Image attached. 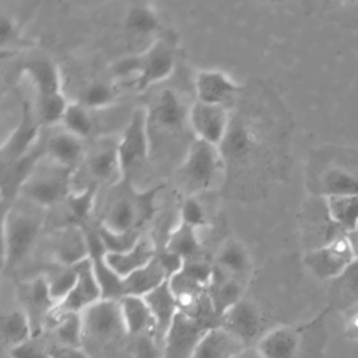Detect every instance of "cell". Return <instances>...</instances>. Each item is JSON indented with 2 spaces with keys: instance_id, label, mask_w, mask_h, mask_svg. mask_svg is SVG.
Segmentation results:
<instances>
[{
  "instance_id": "obj_1",
  "label": "cell",
  "mask_w": 358,
  "mask_h": 358,
  "mask_svg": "<svg viewBox=\"0 0 358 358\" xmlns=\"http://www.w3.org/2000/svg\"><path fill=\"white\" fill-rule=\"evenodd\" d=\"M324 308L313 319L299 324H281L267 330L255 348L262 358H322L327 345Z\"/></svg>"
},
{
  "instance_id": "obj_2",
  "label": "cell",
  "mask_w": 358,
  "mask_h": 358,
  "mask_svg": "<svg viewBox=\"0 0 358 358\" xmlns=\"http://www.w3.org/2000/svg\"><path fill=\"white\" fill-rule=\"evenodd\" d=\"M161 189L162 186L158 185L147 190H137L122 180L120 189L112 193L99 224L115 234L138 232L155 214V197Z\"/></svg>"
},
{
  "instance_id": "obj_3",
  "label": "cell",
  "mask_w": 358,
  "mask_h": 358,
  "mask_svg": "<svg viewBox=\"0 0 358 358\" xmlns=\"http://www.w3.org/2000/svg\"><path fill=\"white\" fill-rule=\"evenodd\" d=\"M83 348L95 358L96 352H105L115 347L127 331L123 324L119 301L101 299L81 313Z\"/></svg>"
},
{
  "instance_id": "obj_4",
  "label": "cell",
  "mask_w": 358,
  "mask_h": 358,
  "mask_svg": "<svg viewBox=\"0 0 358 358\" xmlns=\"http://www.w3.org/2000/svg\"><path fill=\"white\" fill-rule=\"evenodd\" d=\"M222 162L220 147L194 138L179 166V180L190 193L208 190L217 180Z\"/></svg>"
},
{
  "instance_id": "obj_5",
  "label": "cell",
  "mask_w": 358,
  "mask_h": 358,
  "mask_svg": "<svg viewBox=\"0 0 358 358\" xmlns=\"http://www.w3.org/2000/svg\"><path fill=\"white\" fill-rule=\"evenodd\" d=\"M71 172L50 159L45 166H41L39 161L21 186L20 194L39 207H52L70 194Z\"/></svg>"
},
{
  "instance_id": "obj_6",
  "label": "cell",
  "mask_w": 358,
  "mask_h": 358,
  "mask_svg": "<svg viewBox=\"0 0 358 358\" xmlns=\"http://www.w3.org/2000/svg\"><path fill=\"white\" fill-rule=\"evenodd\" d=\"M358 257L351 234H341L303 255L305 267L319 280H334Z\"/></svg>"
},
{
  "instance_id": "obj_7",
  "label": "cell",
  "mask_w": 358,
  "mask_h": 358,
  "mask_svg": "<svg viewBox=\"0 0 358 358\" xmlns=\"http://www.w3.org/2000/svg\"><path fill=\"white\" fill-rule=\"evenodd\" d=\"M42 228V221L11 207L3 217V267H14L34 246Z\"/></svg>"
},
{
  "instance_id": "obj_8",
  "label": "cell",
  "mask_w": 358,
  "mask_h": 358,
  "mask_svg": "<svg viewBox=\"0 0 358 358\" xmlns=\"http://www.w3.org/2000/svg\"><path fill=\"white\" fill-rule=\"evenodd\" d=\"M150 120L147 108H136L117 140V157L122 179L138 168L150 155Z\"/></svg>"
},
{
  "instance_id": "obj_9",
  "label": "cell",
  "mask_w": 358,
  "mask_h": 358,
  "mask_svg": "<svg viewBox=\"0 0 358 358\" xmlns=\"http://www.w3.org/2000/svg\"><path fill=\"white\" fill-rule=\"evenodd\" d=\"M187 123L196 140L221 147L231 127L229 112L222 105L194 101L189 108Z\"/></svg>"
},
{
  "instance_id": "obj_10",
  "label": "cell",
  "mask_w": 358,
  "mask_h": 358,
  "mask_svg": "<svg viewBox=\"0 0 358 358\" xmlns=\"http://www.w3.org/2000/svg\"><path fill=\"white\" fill-rule=\"evenodd\" d=\"M211 330L179 310L161 345V358H192L204 334Z\"/></svg>"
},
{
  "instance_id": "obj_11",
  "label": "cell",
  "mask_w": 358,
  "mask_h": 358,
  "mask_svg": "<svg viewBox=\"0 0 358 358\" xmlns=\"http://www.w3.org/2000/svg\"><path fill=\"white\" fill-rule=\"evenodd\" d=\"M263 324L264 317L259 306L245 298L231 306L220 319V327L234 336L246 348L255 347L266 333L263 331Z\"/></svg>"
},
{
  "instance_id": "obj_12",
  "label": "cell",
  "mask_w": 358,
  "mask_h": 358,
  "mask_svg": "<svg viewBox=\"0 0 358 358\" xmlns=\"http://www.w3.org/2000/svg\"><path fill=\"white\" fill-rule=\"evenodd\" d=\"M140 55V70L136 78L137 90L145 91L147 88L165 81L175 70L176 57L173 46L165 39H155Z\"/></svg>"
},
{
  "instance_id": "obj_13",
  "label": "cell",
  "mask_w": 358,
  "mask_h": 358,
  "mask_svg": "<svg viewBox=\"0 0 358 358\" xmlns=\"http://www.w3.org/2000/svg\"><path fill=\"white\" fill-rule=\"evenodd\" d=\"M17 295L21 303L20 309L25 312L32 324L34 337H41L45 330L46 319L56 306V302L50 296L45 277L38 275L22 281L18 285Z\"/></svg>"
},
{
  "instance_id": "obj_14",
  "label": "cell",
  "mask_w": 358,
  "mask_h": 358,
  "mask_svg": "<svg viewBox=\"0 0 358 358\" xmlns=\"http://www.w3.org/2000/svg\"><path fill=\"white\" fill-rule=\"evenodd\" d=\"M49 246L56 264L77 266L90 259L87 232L76 224L56 229L49 238Z\"/></svg>"
},
{
  "instance_id": "obj_15",
  "label": "cell",
  "mask_w": 358,
  "mask_h": 358,
  "mask_svg": "<svg viewBox=\"0 0 358 358\" xmlns=\"http://www.w3.org/2000/svg\"><path fill=\"white\" fill-rule=\"evenodd\" d=\"M77 281L67 296L56 305L60 313H83L90 306L102 299L98 281L94 274L91 259H87L77 266Z\"/></svg>"
},
{
  "instance_id": "obj_16",
  "label": "cell",
  "mask_w": 358,
  "mask_h": 358,
  "mask_svg": "<svg viewBox=\"0 0 358 358\" xmlns=\"http://www.w3.org/2000/svg\"><path fill=\"white\" fill-rule=\"evenodd\" d=\"M41 123L36 115L32 116V109L28 103L22 106V115L18 126L7 137L1 145V164L3 166L13 164L34 150L39 138Z\"/></svg>"
},
{
  "instance_id": "obj_17",
  "label": "cell",
  "mask_w": 358,
  "mask_h": 358,
  "mask_svg": "<svg viewBox=\"0 0 358 358\" xmlns=\"http://www.w3.org/2000/svg\"><path fill=\"white\" fill-rule=\"evenodd\" d=\"M239 90V84L218 69H203L194 76L196 101L204 103L225 106V102L235 96Z\"/></svg>"
},
{
  "instance_id": "obj_18",
  "label": "cell",
  "mask_w": 358,
  "mask_h": 358,
  "mask_svg": "<svg viewBox=\"0 0 358 358\" xmlns=\"http://www.w3.org/2000/svg\"><path fill=\"white\" fill-rule=\"evenodd\" d=\"M189 108L173 88H165L157 94L151 105L147 108L150 124L155 123L164 130L178 129L187 122Z\"/></svg>"
},
{
  "instance_id": "obj_19",
  "label": "cell",
  "mask_w": 358,
  "mask_h": 358,
  "mask_svg": "<svg viewBox=\"0 0 358 358\" xmlns=\"http://www.w3.org/2000/svg\"><path fill=\"white\" fill-rule=\"evenodd\" d=\"M213 266L229 277L245 281L252 270V256L242 241L231 236L217 249Z\"/></svg>"
},
{
  "instance_id": "obj_20",
  "label": "cell",
  "mask_w": 358,
  "mask_h": 358,
  "mask_svg": "<svg viewBox=\"0 0 358 358\" xmlns=\"http://www.w3.org/2000/svg\"><path fill=\"white\" fill-rule=\"evenodd\" d=\"M124 329L130 337L154 336L157 340V324L143 296L126 295L119 301Z\"/></svg>"
},
{
  "instance_id": "obj_21",
  "label": "cell",
  "mask_w": 358,
  "mask_h": 358,
  "mask_svg": "<svg viewBox=\"0 0 358 358\" xmlns=\"http://www.w3.org/2000/svg\"><path fill=\"white\" fill-rule=\"evenodd\" d=\"M155 255L157 248L154 242L147 236H141L136 245L127 250L105 252V262L117 275L124 278L150 263Z\"/></svg>"
},
{
  "instance_id": "obj_22",
  "label": "cell",
  "mask_w": 358,
  "mask_h": 358,
  "mask_svg": "<svg viewBox=\"0 0 358 358\" xmlns=\"http://www.w3.org/2000/svg\"><path fill=\"white\" fill-rule=\"evenodd\" d=\"M355 306H358V257L338 277L330 281L326 309L344 313Z\"/></svg>"
},
{
  "instance_id": "obj_23",
  "label": "cell",
  "mask_w": 358,
  "mask_h": 358,
  "mask_svg": "<svg viewBox=\"0 0 358 358\" xmlns=\"http://www.w3.org/2000/svg\"><path fill=\"white\" fill-rule=\"evenodd\" d=\"M147 305L151 309L157 324V341L162 345L165 334L171 327L175 316L179 313V302L173 295L168 281L144 296Z\"/></svg>"
},
{
  "instance_id": "obj_24",
  "label": "cell",
  "mask_w": 358,
  "mask_h": 358,
  "mask_svg": "<svg viewBox=\"0 0 358 358\" xmlns=\"http://www.w3.org/2000/svg\"><path fill=\"white\" fill-rule=\"evenodd\" d=\"M168 280L169 274L158 255H155L154 259L144 267L136 270L134 273L123 278L124 296L133 295L144 298L145 295L165 284Z\"/></svg>"
},
{
  "instance_id": "obj_25",
  "label": "cell",
  "mask_w": 358,
  "mask_h": 358,
  "mask_svg": "<svg viewBox=\"0 0 358 358\" xmlns=\"http://www.w3.org/2000/svg\"><path fill=\"white\" fill-rule=\"evenodd\" d=\"M22 73L31 81L36 96L62 92V76L52 59L34 57L22 66Z\"/></svg>"
},
{
  "instance_id": "obj_26",
  "label": "cell",
  "mask_w": 358,
  "mask_h": 358,
  "mask_svg": "<svg viewBox=\"0 0 358 358\" xmlns=\"http://www.w3.org/2000/svg\"><path fill=\"white\" fill-rule=\"evenodd\" d=\"M45 154L55 164L73 171L84 158L83 138H78L66 130L57 131L46 140Z\"/></svg>"
},
{
  "instance_id": "obj_27",
  "label": "cell",
  "mask_w": 358,
  "mask_h": 358,
  "mask_svg": "<svg viewBox=\"0 0 358 358\" xmlns=\"http://www.w3.org/2000/svg\"><path fill=\"white\" fill-rule=\"evenodd\" d=\"M243 280L229 277L214 268L207 295L220 319L231 306L243 299Z\"/></svg>"
},
{
  "instance_id": "obj_28",
  "label": "cell",
  "mask_w": 358,
  "mask_h": 358,
  "mask_svg": "<svg viewBox=\"0 0 358 358\" xmlns=\"http://www.w3.org/2000/svg\"><path fill=\"white\" fill-rule=\"evenodd\" d=\"M246 347L222 327L208 330L192 358H234Z\"/></svg>"
},
{
  "instance_id": "obj_29",
  "label": "cell",
  "mask_w": 358,
  "mask_h": 358,
  "mask_svg": "<svg viewBox=\"0 0 358 358\" xmlns=\"http://www.w3.org/2000/svg\"><path fill=\"white\" fill-rule=\"evenodd\" d=\"M88 175L94 179V185L98 182H109L112 178L122 179L119 157H117V140L113 144H106L95 148L84 161ZM123 180V179H122Z\"/></svg>"
},
{
  "instance_id": "obj_30",
  "label": "cell",
  "mask_w": 358,
  "mask_h": 358,
  "mask_svg": "<svg viewBox=\"0 0 358 358\" xmlns=\"http://www.w3.org/2000/svg\"><path fill=\"white\" fill-rule=\"evenodd\" d=\"M330 221L343 232L354 234L358 228V196L324 197Z\"/></svg>"
},
{
  "instance_id": "obj_31",
  "label": "cell",
  "mask_w": 358,
  "mask_h": 358,
  "mask_svg": "<svg viewBox=\"0 0 358 358\" xmlns=\"http://www.w3.org/2000/svg\"><path fill=\"white\" fill-rule=\"evenodd\" d=\"M34 337L32 324L22 309H13L1 317V345L7 351Z\"/></svg>"
},
{
  "instance_id": "obj_32",
  "label": "cell",
  "mask_w": 358,
  "mask_h": 358,
  "mask_svg": "<svg viewBox=\"0 0 358 358\" xmlns=\"http://www.w3.org/2000/svg\"><path fill=\"white\" fill-rule=\"evenodd\" d=\"M320 193L331 196H358V175L341 166H331L322 175Z\"/></svg>"
},
{
  "instance_id": "obj_33",
  "label": "cell",
  "mask_w": 358,
  "mask_h": 358,
  "mask_svg": "<svg viewBox=\"0 0 358 358\" xmlns=\"http://www.w3.org/2000/svg\"><path fill=\"white\" fill-rule=\"evenodd\" d=\"M165 249L179 256L183 262H187L199 257L201 252V242L196 229L178 222L168 235Z\"/></svg>"
},
{
  "instance_id": "obj_34",
  "label": "cell",
  "mask_w": 358,
  "mask_h": 358,
  "mask_svg": "<svg viewBox=\"0 0 358 358\" xmlns=\"http://www.w3.org/2000/svg\"><path fill=\"white\" fill-rule=\"evenodd\" d=\"M60 124L63 130L83 140L90 137L94 131V120L91 116V110L78 101L69 103Z\"/></svg>"
},
{
  "instance_id": "obj_35",
  "label": "cell",
  "mask_w": 358,
  "mask_h": 358,
  "mask_svg": "<svg viewBox=\"0 0 358 358\" xmlns=\"http://www.w3.org/2000/svg\"><path fill=\"white\" fill-rule=\"evenodd\" d=\"M77 267L76 266H62L56 264L52 270L43 274L50 296L57 303H60L67 294L71 291L77 281Z\"/></svg>"
},
{
  "instance_id": "obj_36",
  "label": "cell",
  "mask_w": 358,
  "mask_h": 358,
  "mask_svg": "<svg viewBox=\"0 0 358 358\" xmlns=\"http://www.w3.org/2000/svg\"><path fill=\"white\" fill-rule=\"evenodd\" d=\"M69 103L70 102L66 99L63 91L49 95H39L36 96L34 112L41 124L52 126L56 123H62Z\"/></svg>"
},
{
  "instance_id": "obj_37",
  "label": "cell",
  "mask_w": 358,
  "mask_h": 358,
  "mask_svg": "<svg viewBox=\"0 0 358 358\" xmlns=\"http://www.w3.org/2000/svg\"><path fill=\"white\" fill-rule=\"evenodd\" d=\"M124 25L130 32L144 35L152 34L159 28V17L155 10L144 3L133 4L124 17Z\"/></svg>"
},
{
  "instance_id": "obj_38",
  "label": "cell",
  "mask_w": 358,
  "mask_h": 358,
  "mask_svg": "<svg viewBox=\"0 0 358 358\" xmlns=\"http://www.w3.org/2000/svg\"><path fill=\"white\" fill-rule=\"evenodd\" d=\"M117 96V90L106 81H92L80 94L78 102L90 110L110 106Z\"/></svg>"
},
{
  "instance_id": "obj_39",
  "label": "cell",
  "mask_w": 358,
  "mask_h": 358,
  "mask_svg": "<svg viewBox=\"0 0 358 358\" xmlns=\"http://www.w3.org/2000/svg\"><path fill=\"white\" fill-rule=\"evenodd\" d=\"M96 194V186L88 185L80 192H70L66 199L69 213L74 220V224L78 225L84 222L92 213L94 200Z\"/></svg>"
},
{
  "instance_id": "obj_40",
  "label": "cell",
  "mask_w": 358,
  "mask_h": 358,
  "mask_svg": "<svg viewBox=\"0 0 358 358\" xmlns=\"http://www.w3.org/2000/svg\"><path fill=\"white\" fill-rule=\"evenodd\" d=\"M179 222L196 231L207 225L208 221H207L206 210L201 201H199V199L194 194H190L183 200L179 211Z\"/></svg>"
},
{
  "instance_id": "obj_41",
  "label": "cell",
  "mask_w": 358,
  "mask_h": 358,
  "mask_svg": "<svg viewBox=\"0 0 358 358\" xmlns=\"http://www.w3.org/2000/svg\"><path fill=\"white\" fill-rule=\"evenodd\" d=\"M252 144H253V140H252V136L249 134V131L245 127L238 126V127H235V130L232 127H229L227 138L224 140V143L220 148H221L222 155L227 154L229 157H239V155L246 154L250 150Z\"/></svg>"
},
{
  "instance_id": "obj_42",
  "label": "cell",
  "mask_w": 358,
  "mask_h": 358,
  "mask_svg": "<svg viewBox=\"0 0 358 358\" xmlns=\"http://www.w3.org/2000/svg\"><path fill=\"white\" fill-rule=\"evenodd\" d=\"M39 337H32L24 344L14 347L8 351L10 358H50V344H45L38 340Z\"/></svg>"
},
{
  "instance_id": "obj_43",
  "label": "cell",
  "mask_w": 358,
  "mask_h": 358,
  "mask_svg": "<svg viewBox=\"0 0 358 358\" xmlns=\"http://www.w3.org/2000/svg\"><path fill=\"white\" fill-rule=\"evenodd\" d=\"M136 358H161V345L154 336L136 337L134 344Z\"/></svg>"
},
{
  "instance_id": "obj_44",
  "label": "cell",
  "mask_w": 358,
  "mask_h": 358,
  "mask_svg": "<svg viewBox=\"0 0 358 358\" xmlns=\"http://www.w3.org/2000/svg\"><path fill=\"white\" fill-rule=\"evenodd\" d=\"M140 70V55H130L126 57L119 59L113 63L112 71L117 77H126V76H138Z\"/></svg>"
},
{
  "instance_id": "obj_45",
  "label": "cell",
  "mask_w": 358,
  "mask_h": 358,
  "mask_svg": "<svg viewBox=\"0 0 358 358\" xmlns=\"http://www.w3.org/2000/svg\"><path fill=\"white\" fill-rule=\"evenodd\" d=\"M341 316L344 337L351 341H358V306L345 310Z\"/></svg>"
},
{
  "instance_id": "obj_46",
  "label": "cell",
  "mask_w": 358,
  "mask_h": 358,
  "mask_svg": "<svg viewBox=\"0 0 358 358\" xmlns=\"http://www.w3.org/2000/svg\"><path fill=\"white\" fill-rule=\"evenodd\" d=\"M50 358H91L83 347H67L50 344Z\"/></svg>"
},
{
  "instance_id": "obj_47",
  "label": "cell",
  "mask_w": 358,
  "mask_h": 358,
  "mask_svg": "<svg viewBox=\"0 0 358 358\" xmlns=\"http://www.w3.org/2000/svg\"><path fill=\"white\" fill-rule=\"evenodd\" d=\"M0 29H1V45L7 46L8 41H14L17 36V27L15 22L7 17L4 13L1 14V24H0Z\"/></svg>"
},
{
  "instance_id": "obj_48",
  "label": "cell",
  "mask_w": 358,
  "mask_h": 358,
  "mask_svg": "<svg viewBox=\"0 0 358 358\" xmlns=\"http://www.w3.org/2000/svg\"><path fill=\"white\" fill-rule=\"evenodd\" d=\"M234 358H262V357L255 347H248L242 350L239 354H236Z\"/></svg>"
},
{
  "instance_id": "obj_49",
  "label": "cell",
  "mask_w": 358,
  "mask_h": 358,
  "mask_svg": "<svg viewBox=\"0 0 358 358\" xmlns=\"http://www.w3.org/2000/svg\"><path fill=\"white\" fill-rule=\"evenodd\" d=\"M351 235H354V245H355V248H357V252H358V228H357V231L354 232V234H351Z\"/></svg>"
}]
</instances>
